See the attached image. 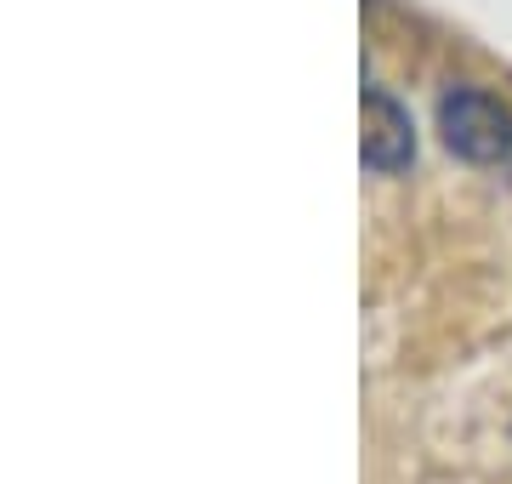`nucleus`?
I'll return each instance as SVG.
<instances>
[{"mask_svg":"<svg viewBox=\"0 0 512 484\" xmlns=\"http://www.w3.org/2000/svg\"><path fill=\"white\" fill-rule=\"evenodd\" d=\"M439 137L456 160H473V166H495L512 154V109L484 86H450L439 97Z\"/></svg>","mask_w":512,"mask_h":484,"instance_id":"f257e3e1","label":"nucleus"},{"mask_svg":"<svg viewBox=\"0 0 512 484\" xmlns=\"http://www.w3.org/2000/svg\"><path fill=\"white\" fill-rule=\"evenodd\" d=\"M416 160V131H410V114L393 92L370 86L365 92V166L393 177Z\"/></svg>","mask_w":512,"mask_h":484,"instance_id":"f03ea898","label":"nucleus"}]
</instances>
